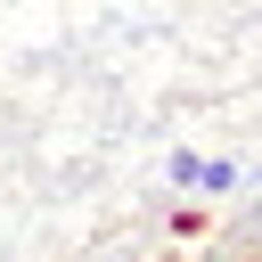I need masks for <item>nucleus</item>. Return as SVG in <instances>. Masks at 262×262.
Segmentation results:
<instances>
[{
  "label": "nucleus",
  "mask_w": 262,
  "mask_h": 262,
  "mask_svg": "<svg viewBox=\"0 0 262 262\" xmlns=\"http://www.w3.org/2000/svg\"><path fill=\"white\" fill-rule=\"evenodd\" d=\"M237 180H246V164H237V156H205V164H196V196H229Z\"/></svg>",
  "instance_id": "nucleus-1"
},
{
  "label": "nucleus",
  "mask_w": 262,
  "mask_h": 262,
  "mask_svg": "<svg viewBox=\"0 0 262 262\" xmlns=\"http://www.w3.org/2000/svg\"><path fill=\"white\" fill-rule=\"evenodd\" d=\"M164 229H172L180 246H196V237H213V213H205V205H172V213H164Z\"/></svg>",
  "instance_id": "nucleus-2"
},
{
  "label": "nucleus",
  "mask_w": 262,
  "mask_h": 262,
  "mask_svg": "<svg viewBox=\"0 0 262 262\" xmlns=\"http://www.w3.org/2000/svg\"><path fill=\"white\" fill-rule=\"evenodd\" d=\"M196 164H205L196 147H172V156H164V180H172V188H196Z\"/></svg>",
  "instance_id": "nucleus-3"
}]
</instances>
